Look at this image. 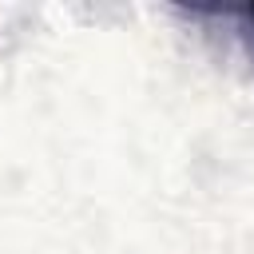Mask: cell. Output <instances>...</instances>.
<instances>
[{"instance_id":"obj_1","label":"cell","mask_w":254,"mask_h":254,"mask_svg":"<svg viewBox=\"0 0 254 254\" xmlns=\"http://www.w3.org/2000/svg\"><path fill=\"white\" fill-rule=\"evenodd\" d=\"M238 16H242V24H246V40H250V52H254V4L238 8Z\"/></svg>"}]
</instances>
